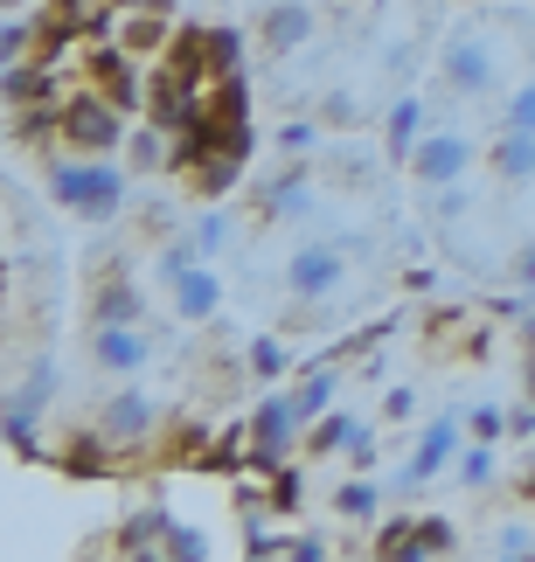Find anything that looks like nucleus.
I'll use <instances>...</instances> for the list:
<instances>
[{"mask_svg": "<svg viewBox=\"0 0 535 562\" xmlns=\"http://www.w3.org/2000/svg\"><path fill=\"white\" fill-rule=\"evenodd\" d=\"M522 493L535 501V438H528V465H522Z\"/></svg>", "mask_w": 535, "mask_h": 562, "instance_id": "51", "label": "nucleus"}, {"mask_svg": "<svg viewBox=\"0 0 535 562\" xmlns=\"http://www.w3.org/2000/svg\"><path fill=\"white\" fill-rule=\"evenodd\" d=\"M494 555H501V562H528V555H535V535H528V528H501V535H494Z\"/></svg>", "mask_w": 535, "mask_h": 562, "instance_id": "42", "label": "nucleus"}, {"mask_svg": "<svg viewBox=\"0 0 535 562\" xmlns=\"http://www.w3.org/2000/svg\"><path fill=\"white\" fill-rule=\"evenodd\" d=\"M125 49H133L140 63H160L167 42H175V14H146V8H119V29H112Z\"/></svg>", "mask_w": 535, "mask_h": 562, "instance_id": "17", "label": "nucleus"}, {"mask_svg": "<svg viewBox=\"0 0 535 562\" xmlns=\"http://www.w3.org/2000/svg\"><path fill=\"white\" fill-rule=\"evenodd\" d=\"M459 451H466V417H432V424L417 430V451H411V465H403L397 480L417 493L424 480H438V472H453V465H459Z\"/></svg>", "mask_w": 535, "mask_h": 562, "instance_id": "8", "label": "nucleus"}, {"mask_svg": "<svg viewBox=\"0 0 535 562\" xmlns=\"http://www.w3.org/2000/svg\"><path fill=\"white\" fill-rule=\"evenodd\" d=\"M522 382H528V396H535V348H528V369H522Z\"/></svg>", "mask_w": 535, "mask_h": 562, "instance_id": "52", "label": "nucleus"}, {"mask_svg": "<svg viewBox=\"0 0 535 562\" xmlns=\"http://www.w3.org/2000/svg\"><path fill=\"white\" fill-rule=\"evenodd\" d=\"M313 146H320V125H313V119L278 125V154H313Z\"/></svg>", "mask_w": 535, "mask_h": 562, "instance_id": "40", "label": "nucleus"}, {"mask_svg": "<svg viewBox=\"0 0 535 562\" xmlns=\"http://www.w3.org/2000/svg\"><path fill=\"white\" fill-rule=\"evenodd\" d=\"M125 167H133V175H175V133L154 125V119H140L133 139H125Z\"/></svg>", "mask_w": 535, "mask_h": 562, "instance_id": "19", "label": "nucleus"}, {"mask_svg": "<svg viewBox=\"0 0 535 562\" xmlns=\"http://www.w3.org/2000/svg\"><path fill=\"white\" fill-rule=\"evenodd\" d=\"M244 430H250V472H278L292 451H306V417H299L292 389H271L265 382V396L250 403Z\"/></svg>", "mask_w": 535, "mask_h": 562, "instance_id": "3", "label": "nucleus"}, {"mask_svg": "<svg viewBox=\"0 0 535 562\" xmlns=\"http://www.w3.org/2000/svg\"><path fill=\"white\" fill-rule=\"evenodd\" d=\"M91 430L98 438H112L119 451H154L160 445V430H167V409H160V396L154 389H140V382H119L112 396H104L98 409H91Z\"/></svg>", "mask_w": 535, "mask_h": 562, "instance_id": "2", "label": "nucleus"}, {"mask_svg": "<svg viewBox=\"0 0 535 562\" xmlns=\"http://www.w3.org/2000/svg\"><path fill=\"white\" fill-rule=\"evenodd\" d=\"M0 98H8V112H14V104H63L70 91H63L56 63L21 56V63H8V83H0Z\"/></svg>", "mask_w": 535, "mask_h": 562, "instance_id": "14", "label": "nucleus"}, {"mask_svg": "<svg viewBox=\"0 0 535 562\" xmlns=\"http://www.w3.org/2000/svg\"><path fill=\"white\" fill-rule=\"evenodd\" d=\"M154 361V340H146L140 319H119V327H91V369L104 375H140Z\"/></svg>", "mask_w": 535, "mask_h": 562, "instance_id": "11", "label": "nucleus"}, {"mask_svg": "<svg viewBox=\"0 0 535 562\" xmlns=\"http://www.w3.org/2000/svg\"><path fill=\"white\" fill-rule=\"evenodd\" d=\"M133 139V112L125 104H112L104 91H70L63 98V146L70 154H119V146Z\"/></svg>", "mask_w": 535, "mask_h": 562, "instance_id": "4", "label": "nucleus"}, {"mask_svg": "<svg viewBox=\"0 0 535 562\" xmlns=\"http://www.w3.org/2000/svg\"><path fill=\"white\" fill-rule=\"evenodd\" d=\"M508 430H515V438H535V396L522 409H508Z\"/></svg>", "mask_w": 535, "mask_h": 562, "instance_id": "48", "label": "nucleus"}, {"mask_svg": "<svg viewBox=\"0 0 535 562\" xmlns=\"http://www.w3.org/2000/svg\"><path fill=\"white\" fill-rule=\"evenodd\" d=\"M403 285H411V292H438V271L432 265H411V271H403Z\"/></svg>", "mask_w": 535, "mask_h": 562, "instance_id": "49", "label": "nucleus"}, {"mask_svg": "<svg viewBox=\"0 0 535 562\" xmlns=\"http://www.w3.org/2000/svg\"><path fill=\"white\" fill-rule=\"evenodd\" d=\"M438 202H432V223H459L466 215V181H453V188H432Z\"/></svg>", "mask_w": 535, "mask_h": 562, "instance_id": "43", "label": "nucleus"}, {"mask_svg": "<svg viewBox=\"0 0 535 562\" xmlns=\"http://www.w3.org/2000/svg\"><path fill=\"white\" fill-rule=\"evenodd\" d=\"M56 465L70 472V480H119V472H133L140 459L133 451H119L112 438H98V430H70L56 451Z\"/></svg>", "mask_w": 535, "mask_h": 562, "instance_id": "10", "label": "nucleus"}, {"mask_svg": "<svg viewBox=\"0 0 535 562\" xmlns=\"http://www.w3.org/2000/svg\"><path fill=\"white\" fill-rule=\"evenodd\" d=\"M112 8H146V14H175L181 0H112Z\"/></svg>", "mask_w": 535, "mask_h": 562, "instance_id": "50", "label": "nucleus"}, {"mask_svg": "<svg viewBox=\"0 0 535 562\" xmlns=\"http://www.w3.org/2000/svg\"><path fill=\"white\" fill-rule=\"evenodd\" d=\"M334 396H341V361H327V355H320L313 361V369L306 375H299V389H292V403H299V417H327V409H334Z\"/></svg>", "mask_w": 535, "mask_h": 562, "instance_id": "22", "label": "nucleus"}, {"mask_svg": "<svg viewBox=\"0 0 535 562\" xmlns=\"http://www.w3.org/2000/svg\"><path fill=\"white\" fill-rule=\"evenodd\" d=\"M167 535H175V514H167L160 501H146V507H133V514L119 521L112 555H160V549H167Z\"/></svg>", "mask_w": 535, "mask_h": 562, "instance_id": "15", "label": "nucleus"}, {"mask_svg": "<svg viewBox=\"0 0 535 562\" xmlns=\"http://www.w3.org/2000/svg\"><path fill=\"white\" fill-rule=\"evenodd\" d=\"M35 409H14L8 403V451H14V459H42V445H35Z\"/></svg>", "mask_w": 535, "mask_h": 562, "instance_id": "36", "label": "nucleus"}, {"mask_svg": "<svg viewBox=\"0 0 535 562\" xmlns=\"http://www.w3.org/2000/svg\"><path fill=\"white\" fill-rule=\"evenodd\" d=\"M355 430H361L355 409H327V417H313V424H306V451H313V459H334V451H348V445H355Z\"/></svg>", "mask_w": 535, "mask_h": 562, "instance_id": "23", "label": "nucleus"}, {"mask_svg": "<svg viewBox=\"0 0 535 562\" xmlns=\"http://www.w3.org/2000/svg\"><path fill=\"white\" fill-rule=\"evenodd\" d=\"M453 472H459V486H466V493H480L487 480H494V445L466 438V451H459V465H453Z\"/></svg>", "mask_w": 535, "mask_h": 562, "instance_id": "34", "label": "nucleus"}, {"mask_svg": "<svg viewBox=\"0 0 535 562\" xmlns=\"http://www.w3.org/2000/svg\"><path fill=\"white\" fill-rule=\"evenodd\" d=\"M473 139L466 133H424L417 139V154H411V175L424 181V188H453V181H466L473 175Z\"/></svg>", "mask_w": 535, "mask_h": 562, "instance_id": "9", "label": "nucleus"}, {"mask_svg": "<svg viewBox=\"0 0 535 562\" xmlns=\"http://www.w3.org/2000/svg\"><path fill=\"white\" fill-rule=\"evenodd\" d=\"M91 327H119V319H146V292L133 285V271L125 265H104L91 278V306H83Z\"/></svg>", "mask_w": 535, "mask_h": 562, "instance_id": "12", "label": "nucleus"}, {"mask_svg": "<svg viewBox=\"0 0 535 562\" xmlns=\"http://www.w3.org/2000/svg\"><path fill=\"white\" fill-rule=\"evenodd\" d=\"M286 555H292V562H327L334 549L320 542V535H292V542H286Z\"/></svg>", "mask_w": 535, "mask_h": 562, "instance_id": "45", "label": "nucleus"}, {"mask_svg": "<svg viewBox=\"0 0 535 562\" xmlns=\"http://www.w3.org/2000/svg\"><path fill=\"white\" fill-rule=\"evenodd\" d=\"M522 340H528V348H535V313H528V319H522Z\"/></svg>", "mask_w": 535, "mask_h": 562, "instance_id": "53", "label": "nucleus"}, {"mask_svg": "<svg viewBox=\"0 0 535 562\" xmlns=\"http://www.w3.org/2000/svg\"><path fill=\"white\" fill-rule=\"evenodd\" d=\"M250 209H258V223H299V215H313V167L292 154L286 175L250 181Z\"/></svg>", "mask_w": 535, "mask_h": 562, "instance_id": "7", "label": "nucleus"}, {"mask_svg": "<svg viewBox=\"0 0 535 562\" xmlns=\"http://www.w3.org/2000/svg\"><path fill=\"white\" fill-rule=\"evenodd\" d=\"M487 167H494L501 181H535V133H522V125H501V139L487 146Z\"/></svg>", "mask_w": 535, "mask_h": 562, "instance_id": "21", "label": "nucleus"}, {"mask_svg": "<svg viewBox=\"0 0 535 562\" xmlns=\"http://www.w3.org/2000/svg\"><path fill=\"white\" fill-rule=\"evenodd\" d=\"M501 119H508V125H522V133H535V77H522L515 91H508V104H501Z\"/></svg>", "mask_w": 535, "mask_h": 562, "instance_id": "39", "label": "nucleus"}, {"mask_svg": "<svg viewBox=\"0 0 535 562\" xmlns=\"http://www.w3.org/2000/svg\"><path fill=\"white\" fill-rule=\"evenodd\" d=\"M459 549V528L445 521V514H417V528H411V542H403L397 562H424V555H453Z\"/></svg>", "mask_w": 535, "mask_h": 562, "instance_id": "24", "label": "nucleus"}, {"mask_svg": "<svg viewBox=\"0 0 535 562\" xmlns=\"http://www.w3.org/2000/svg\"><path fill=\"white\" fill-rule=\"evenodd\" d=\"M341 459H348L355 472H376V459H382V438H376V430H369V424H361V430H355V445H348V451H341Z\"/></svg>", "mask_w": 535, "mask_h": 562, "instance_id": "41", "label": "nucleus"}, {"mask_svg": "<svg viewBox=\"0 0 535 562\" xmlns=\"http://www.w3.org/2000/svg\"><path fill=\"white\" fill-rule=\"evenodd\" d=\"M466 438H480V445H501V438H508V409H494V403L466 409Z\"/></svg>", "mask_w": 535, "mask_h": 562, "instance_id": "38", "label": "nucleus"}, {"mask_svg": "<svg viewBox=\"0 0 535 562\" xmlns=\"http://www.w3.org/2000/svg\"><path fill=\"white\" fill-rule=\"evenodd\" d=\"M244 181H250V160H244V154H209L202 167H188L196 202H223V194H237Z\"/></svg>", "mask_w": 535, "mask_h": 562, "instance_id": "20", "label": "nucleus"}, {"mask_svg": "<svg viewBox=\"0 0 535 562\" xmlns=\"http://www.w3.org/2000/svg\"><path fill=\"white\" fill-rule=\"evenodd\" d=\"M403 417H417V389H390V396H382V424H403Z\"/></svg>", "mask_w": 535, "mask_h": 562, "instance_id": "44", "label": "nucleus"}, {"mask_svg": "<svg viewBox=\"0 0 535 562\" xmlns=\"http://www.w3.org/2000/svg\"><path fill=\"white\" fill-rule=\"evenodd\" d=\"M286 369H292V355H286V340H278V334H250L244 340V375L250 382H278Z\"/></svg>", "mask_w": 535, "mask_h": 562, "instance_id": "26", "label": "nucleus"}, {"mask_svg": "<svg viewBox=\"0 0 535 562\" xmlns=\"http://www.w3.org/2000/svg\"><path fill=\"white\" fill-rule=\"evenodd\" d=\"M230 70H244V29L216 21L209 29V77H230Z\"/></svg>", "mask_w": 535, "mask_h": 562, "instance_id": "31", "label": "nucleus"}, {"mask_svg": "<svg viewBox=\"0 0 535 562\" xmlns=\"http://www.w3.org/2000/svg\"><path fill=\"white\" fill-rule=\"evenodd\" d=\"M320 29V14L306 8V0H265V14H258V49L265 56H292V49H306Z\"/></svg>", "mask_w": 535, "mask_h": 562, "instance_id": "13", "label": "nucleus"}, {"mask_svg": "<svg viewBox=\"0 0 535 562\" xmlns=\"http://www.w3.org/2000/svg\"><path fill=\"white\" fill-rule=\"evenodd\" d=\"M424 133H432V125H424V98L417 91H403V98L382 104V154H390V160L411 167V154H417Z\"/></svg>", "mask_w": 535, "mask_h": 562, "instance_id": "16", "label": "nucleus"}, {"mask_svg": "<svg viewBox=\"0 0 535 562\" xmlns=\"http://www.w3.org/2000/svg\"><path fill=\"white\" fill-rule=\"evenodd\" d=\"M8 209H14V229H29V223H35V194H29V181H14V188H8Z\"/></svg>", "mask_w": 535, "mask_h": 562, "instance_id": "46", "label": "nucleus"}, {"mask_svg": "<svg viewBox=\"0 0 535 562\" xmlns=\"http://www.w3.org/2000/svg\"><path fill=\"white\" fill-rule=\"evenodd\" d=\"M188 236H196V250H202V257H223V250H230V215H223L216 202H202V209H196V223H188Z\"/></svg>", "mask_w": 535, "mask_h": 562, "instance_id": "30", "label": "nucleus"}, {"mask_svg": "<svg viewBox=\"0 0 535 562\" xmlns=\"http://www.w3.org/2000/svg\"><path fill=\"white\" fill-rule=\"evenodd\" d=\"M515 285L535 299V244H522V250H515Z\"/></svg>", "mask_w": 535, "mask_h": 562, "instance_id": "47", "label": "nucleus"}, {"mask_svg": "<svg viewBox=\"0 0 535 562\" xmlns=\"http://www.w3.org/2000/svg\"><path fill=\"white\" fill-rule=\"evenodd\" d=\"M341 285H348V250L341 244H299L286 257V292L299 306H320V299H334Z\"/></svg>", "mask_w": 535, "mask_h": 562, "instance_id": "6", "label": "nucleus"}, {"mask_svg": "<svg viewBox=\"0 0 535 562\" xmlns=\"http://www.w3.org/2000/svg\"><path fill=\"white\" fill-rule=\"evenodd\" d=\"M167 299H175V319H188V327H202V319H216V313H223V278L209 271V257H202V265L188 271V278H181V285L167 292Z\"/></svg>", "mask_w": 535, "mask_h": 562, "instance_id": "18", "label": "nucleus"}, {"mask_svg": "<svg viewBox=\"0 0 535 562\" xmlns=\"http://www.w3.org/2000/svg\"><path fill=\"white\" fill-rule=\"evenodd\" d=\"M167 562H209L216 549H209V528H188V521H175V535H167V549H160Z\"/></svg>", "mask_w": 535, "mask_h": 562, "instance_id": "35", "label": "nucleus"}, {"mask_svg": "<svg viewBox=\"0 0 535 562\" xmlns=\"http://www.w3.org/2000/svg\"><path fill=\"white\" fill-rule=\"evenodd\" d=\"M411 528H417V514H390V521H376V555H382V562H397L403 542H411Z\"/></svg>", "mask_w": 535, "mask_h": 562, "instance_id": "37", "label": "nucleus"}, {"mask_svg": "<svg viewBox=\"0 0 535 562\" xmlns=\"http://www.w3.org/2000/svg\"><path fill=\"white\" fill-rule=\"evenodd\" d=\"M8 403H14V409H35V417H42V409L56 403V361H49V355H35L29 369H21V382H14V396H8Z\"/></svg>", "mask_w": 535, "mask_h": 562, "instance_id": "25", "label": "nucleus"}, {"mask_svg": "<svg viewBox=\"0 0 535 562\" xmlns=\"http://www.w3.org/2000/svg\"><path fill=\"white\" fill-rule=\"evenodd\" d=\"M202 265V250H196V236H167V244H160V257H154V285L160 292H175L181 285V278L188 271H196Z\"/></svg>", "mask_w": 535, "mask_h": 562, "instance_id": "27", "label": "nucleus"}, {"mask_svg": "<svg viewBox=\"0 0 535 562\" xmlns=\"http://www.w3.org/2000/svg\"><path fill=\"white\" fill-rule=\"evenodd\" d=\"M376 507H382V493H376L369 472H355L348 486H334V514H341V521H376Z\"/></svg>", "mask_w": 535, "mask_h": 562, "instance_id": "29", "label": "nucleus"}, {"mask_svg": "<svg viewBox=\"0 0 535 562\" xmlns=\"http://www.w3.org/2000/svg\"><path fill=\"white\" fill-rule=\"evenodd\" d=\"M265 507L271 514H299V507H306V472H299L292 459L278 472H265Z\"/></svg>", "mask_w": 535, "mask_h": 562, "instance_id": "28", "label": "nucleus"}, {"mask_svg": "<svg viewBox=\"0 0 535 562\" xmlns=\"http://www.w3.org/2000/svg\"><path fill=\"white\" fill-rule=\"evenodd\" d=\"M35 42H42V14H8V29H0V56L21 63V56H35Z\"/></svg>", "mask_w": 535, "mask_h": 562, "instance_id": "33", "label": "nucleus"}, {"mask_svg": "<svg viewBox=\"0 0 535 562\" xmlns=\"http://www.w3.org/2000/svg\"><path fill=\"white\" fill-rule=\"evenodd\" d=\"M369 119L376 112L355 91H327V98H320V125H334V133H355V125H369Z\"/></svg>", "mask_w": 535, "mask_h": 562, "instance_id": "32", "label": "nucleus"}, {"mask_svg": "<svg viewBox=\"0 0 535 562\" xmlns=\"http://www.w3.org/2000/svg\"><path fill=\"white\" fill-rule=\"evenodd\" d=\"M42 194L63 209V215H77V223H119L125 215V167L112 154H63L42 167Z\"/></svg>", "mask_w": 535, "mask_h": 562, "instance_id": "1", "label": "nucleus"}, {"mask_svg": "<svg viewBox=\"0 0 535 562\" xmlns=\"http://www.w3.org/2000/svg\"><path fill=\"white\" fill-rule=\"evenodd\" d=\"M438 83H445L453 98H494V91H501V56H494V42L473 35V29H459V35L438 49Z\"/></svg>", "mask_w": 535, "mask_h": 562, "instance_id": "5", "label": "nucleus"}]
</instances>
